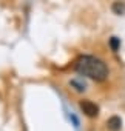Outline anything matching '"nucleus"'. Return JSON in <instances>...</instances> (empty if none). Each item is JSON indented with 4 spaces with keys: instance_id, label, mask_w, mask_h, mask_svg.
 Masks as SVG:
<instances>
[{
    "instance_id": "f257e3e1",
    "label": "nucleus",
    "mask_w": 125,
    "mask_h": 131,
    "mask_svg": "<svg viewBox=\"0 0 125 131\" xmlns=\"http://www.w3.org/2000/svg\"><path fill=\"white\" fill-rule=\"evenodd\" d=\"M74 71L80 76H85L88 79H93L96 82H103L108 79V67L103 60L94 56H80L74 62Z\"/></svg>"
},
{
    "instance_id": "f03ea898",
    "label": "nucleus",
    "mask_w": 125,
    "mask_h": 131,
    "mask_svg": "<svg viewBox=\"0 0 125 131\" xmlns=\"http://www.w3.org/2000/svg\"><path fill=\"white\" fill-rule=\"evenodd\" d=\"M80 110L88 116V117H96L99 114V106L91 102V100H82L80 102Z\"/></svg>"
},
{
    "instance_id": "7ed1b4c3",
    "label": "nucleus",
    "mask_w": 125,
    "mask_h": 131,
    "mask_svg": "<svg viewBox=\"0 0 125 131\" xmlns=\"http://www.w3.org/2000/svg\"><path fill=\"white\" fill-rule=\"evenodd\" d=\"M107 125H108V128H110L111 131H119V129H120V126H122V120H120V117L113 116V117H110V119H108Z\"/></svg>"
},
{
    "instance_id": "20e7f679",
    "label": "nucleus",
    "mask_w": 125,
    "mask_h": 131,
    "mask_svg": "<svg viewBox=\"0 0 125 131\" xmlns=\"http://www.w3.org/2000/svg\"><path fill=\"white\" fill-rule=\"evenodd\" d=\"M113 11H114L116 14H123V13H125V3H123V2H116V3L113 5Z\"/></svg>"
},
{
    "instance_id": "39448f33",
    "label": "nucleus",
    "mask_w": 125,
    "mask_h": 131,
    "mask_svg": "<svg viewBox=\"0 0 125 131\" xmlns=\"http://www.w3.org/2000/svg\"><path fill=\"white\" fill-rule=\"evenodd\" d=\"M110 46H111L113 51H117V49L120 48V39H117V37H111V39H110Z\"/></svg>"
}]
</instances>
